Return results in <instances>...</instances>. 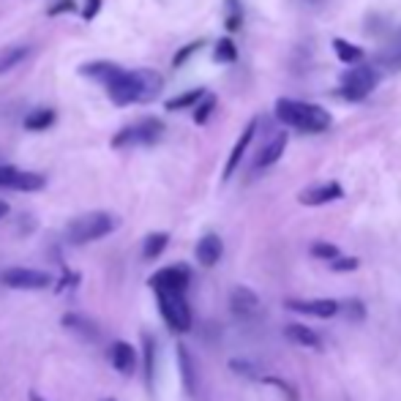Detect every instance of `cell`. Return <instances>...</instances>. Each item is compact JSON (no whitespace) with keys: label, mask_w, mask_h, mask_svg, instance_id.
Masks as SVG:
<instances>
[{"label":"cell","mask_w":401,"mask_h":401,"mask_svg":"<svg viewBox=\"0 0 401 401\" xmlns=\"http://www.w3.org/2000/svg\"><path fill=\"white\" fill-rule=\"evenodd\" d=\"M17 167L11 164H0V189H14V180H17Z\"/></svg>","instance_id":"29"},{"label":"cell","mask_w":401,"mask_h":401,"mask_svg":"<svg viewBox=\"0 0 401 401\" xmlns=\"http://www.w3.org/2000/svg\"><path fill=\"white\" fill-rule=\"evenodd\" d=\"M241 14H229L227 17V31H238V28H241Z\"/></svg>","instance_id":"35"},{"label":"cell","mask_w":401,"mask_h":401,"mask_svg":"<svg viewBox=\"0 0 401 401\" xmlns=\"http://www.w3.org/2000/svg\"><path fill=\"white\" fill-rule=\"evenodd\" d=\"M63 328H69V331H74L77 336L87 339V341H96V339H99V328H96L90 319H85V317H79V314L63 317Z\"/></svg>","instance_id":"19"},{"label":"cell","mask_w":401,"mask_h":401,"mask_svg":"<svg viewBox=\"0 0 401 401\" xmlns=\"http://www.w3.org/2000/svg\"><path fill=\"white\" fill-rule=\"evenodd\" d=\"M28 47H22V44H14V47H3L0 50V74H9L11 69H17L19 63L28 57Z\"/></svg>","instance_id":"20"},{"label":"cell","mask_w":401,"mask_h":401,"mask_svg":"<svg viewBox=\"0 0 401 401\" xmlns=\"http://www.w3.org/2000/svg\"><path fill=\"white\" fill-rule=\"evenodd\" d=\"M153 374H156V341L145 333V380L153 385Z\"/></svg>","instance_id":"26"},{"label":"cell","mask_w":401,"mask_h":401,"mask_svg":"<svg viewBox=\"0 0 401 401\" xmlns=\"http://www.w3.org/2000/svg\"><path fill=\"white\" fill-rule=\"evenodd\" d=\"M177 366H180V377H183V388L186 393H197V371H194V361L189 355V349L183 344H177Z\"/></svg>","instance_id":"18"},{"label":"cell","mask_w":401,"mask_h":401,"mask_svg":"<svg viewBox=\"0 0 401 401\" xmlns=\"http://www.w3.org/2000/svg\"><path fill=\"white\" fill-rule=\"evenodd\" d=\"M284 148H287V134L281 131V134H276L273 140L262 148L257 161H254V167H257V170H268V167H273V164L284 156Z\"/></svg>","instance_id":"15"},{"label":"cell","mask_w":401,"mask_h":401,"mask_svg":"<svg viewBox=\"0 0 401 401\" xmlns=\"http://www.w3.org/2000/svg\"><path fill=\"white\" fill-rule=\"evenodd\" d=\"M109 355H112V366L118 368L121 374H134V368H137V349L131 347L128 341H115Z\"/></svg>","instance_id":"14"},{"label":"cell","mask_w":401,"mask_h":401,"mask_svg":"<svg viewBox=\"0 0 401 401\" xmlns=\"http://www.w3.org/2000/svg\"><path fill=\"white\" fill-rule=\"evenodd\" d=\"M341 254V248L339 246H333V243H325V241H317V243H312V257L314 260H336Z\"/></svg>","instance_id":"28"},{"label":"cell","mask_w":401,"mask_h":401,"mask_svg":"<svg viewBox=\"0 0 401 401\" xmlns=\"http://www.w3.org/2000/svg\"><path fill=\"white\" fill-rule=\"evenodd\" d=\"M213 109H216V96H202L197 106H194V123L197 126H205L208 118L213 115Z\"/></svg>","instance_id":"27"},{"label":"cell","mask_w":401,"mask_h":401,"mask_svg":"<svg viewBox=\"0 0 401 401\" xmlns=\"http://www.w3.org/2000/svg\"><path fill=\"white\" fill-rule=\"evenodd\" d=\"M31 401H41V399H38V396H31Z\"/></svg>","instance_id":"37"},{"label":"cell","mask_w":401,"mask_h":401,"mask_svg":"<svg viewBox=\"0 0 401 401\" xmlns=\"http://www.w3.org/2000/svg\"><path fill=\"white\" fill-rule=\"evenodd\" d=\"M104 87L112 104H148L161 93L164 79L153 69H121Z\"/></svg>","instance_id":"1"},{"label":"cell","mask_w":401,"mask_h":401,"mask_svg":"<svg viewBox=\"0 0 401 401\" xmlns=\"http://www.w3.org/2000/svg\"><path fill=\"white\" fill-rule=\"evenodd\" d=\"M213 60H216V63H235V60H238V50H235V44H232V38H221V41L216 44Z\"/></svg>","instance_id":"25"},{"label":"cell","mask_w":401,"mask_h":401,"mask_svg":"<svg viewBox=\"0 0 401 401\" xmlns=\"http://www.w3.org/2000/svg\"><path fill=\"white\" fill-rule=\"evenodd\" d=\"M101 3H104V0H85V6H82V19H85V22H93V19L99 17V11H101Z\"/></svg>","instance_id":"33"},{"label":"cell","mask_w":401,"mask_h":401,"mask_svg":"<svg viewBox=\"0 0 401 401\" xmlns=\"http://www.w3.org/2000/svg\"><path fill=\"white\" fill-rule=\"evenodd\" d=\"M6 213H9V205L0 199V219H6Z\"/></svg>","instance_id":"36"},{"label":"cell","mask_w":401,"mask_h":401,"mask_svg":"<svg viewBox=\"0 0 401 401\" xmlns=\"http://www.w3.org/2000/svg\"><path fill=\"white\" fill-rule=\"evenodd\" d=\"M221 254H224V243H221L219 235L208 232L205 238H199V243H197V262L202 268H213L216 262L221 260Z\"/></svg>","instance_id":"13"},{"label":"cell","mask_w":401,"mask_h":401,"mask_svg":"<svg viewBox=\"0 0 401 401\" xmlns=\"http://www.w3.org/2000/svg\"><path fill=\"white\" fill-rule=\"evenodd\" d=\"M333 53H336V57H339L341 63H358V60L363 57V50L355 47L347 38H333Z\"/></svg>","instance_id":"23"},{"label":"cell","mask_w":401,"mask_h":401,"mask_svg":"<svg viewBox=\"0 0 401 401\" xmlns=\"http://www.w3.org/2000/svg\"><path fill=\"white\" fill-rule=\"evenodd\" d=\"M199 47H202V41H192V44H186V47H183V50H180V53L172 57L175 69H180V66H183V63H186V60H189V57H192V55L199 50Z\"/></svg>","instance_id":"30"},{"label":"cell","mask_w":401,"mask_h":401,"mask_svg":"<svg viewBox=\"0 0 401 401\" xmlns=\"http://www.w3.org/2000/svg\"><path fill=\"white\" fill-rule=\"evenodd\" d=\"M290 312H297V314H312L319 317V319H328V317H336L341 312V306L336 300H287L284 303Z\"/></svg>","instance_id":"10"},{"label":"cell","mask_w":401,"mask_h":401,"mask_svg":"<svg viewBox=\"0 0 401 401\" xmlns=\"http://www.w3.org/2000/svg\"><path fill=\"white\" fill-rule=\"evenodd\" d=\"M205 96V90L202 87H194V90H186V93H180V96H175V99H170L167 101V112H180V109H189V106H194L199 99Z\"/></svg>","instance_id":"24"},{"label":"cell","mask_w":401,"mask_h":401,"mask_svg":"<svg viewBox=\"0 0 401 401\" xmlns=\"http://www.w3.org/2000/svg\"><path fill=\"white\" fill-rule=\"evenodd\" d=\"M0 281L11 290H44L53 284V276L47 270H35V268H9L0 273Z\"/></svg>","instance_id":"7"},{"label":"cell","mask_w":401,"mask_h":401,"mask_svg":"<svg viewBox=\"0 0 401 401\" xmlns=\"http://www.w3.org/2000/svg\"><path fill=\"white\" fill-rule=\"evenodd\" d=\"M115 227H118V219L112 213L93 210V213H85V216H79V219L71 221L69 227H66V241L74 246L93 243V241L106 238Z\"/></svg>","instance_id":"3"},{"label":"cell","mask_w":401,"mask_h":401,"mask_svg":"<svg viewBox=\"0 0 401 401\" xmlns=\"http://www.w3.org/2000/svg\"><path fill=\"white\" fill-rule=\"evenodd\" d=\"M229 368H235V371H241V374H254V368L246 366V361H229Z\"/></svg>","instance_id":"34"},{"label":"cell","mask_w":401,"mask_h":401,"mask_svg":"<svg viewBox=\"0 0 401 401\" xmlns=\"http://www.w3.org/2000/svg\"><path fill=\"white\" fill-rule=\"evenodd\" d=\"M331 268L336 270V273H347V270H355L358 268V260L355 257H336V260H331Z\"/></svg>","instance_id":"31"},{"label":"cell","mask_w":401,"mask_h":401,"mask_svg":"<svg viewBox=\"0 0 401 401\" xmlns=\"http://www.w3.org/2000/svg\"><path fill=\"white\" fill-rule=\"evenodd\" d=\"M101 401H115V399H101Z\"/></svg>","instance_id":"38"},{"label":"cell","mask_w":401,"mask_h":401,"mask_svg":"<svg viewBox=\"0 0 401 401\" xmlns=\"http://www.w3.org/2000/svg\"><path fill=\"white\" fill-rule=\"evenodd\" d=\"M284 336H287L292 344H297V347H306V349H319V347H322V339H319V336H317L312 328H306V325H297V322L287 325V328H284Z\"/></svg>","instance_id":"16"},{"label":"cell","mask_w":401,"mask_h":401,"mask_svg":"<svg viewBox=\"0 0 401 401\" xmlns=\"http://www.w3.org/2000/svg\"><path fill=\"white\" fill-rule=\"evenodd\" d=\"M164 134V123L158 118H142V121L131 123L121 128L112 137V148H140V145H156Z\"/></svg>","instance_id":"5"},{"label":"cell","mask_w":401,"mask_h":401,"mask_svg":"<svg viewBox=\"0 0 401 401\" xmlns=\"http://www.w3.org/2000/svg\"><path fill=\"white\" fill-rule=\"evenodd\" d=\"M170 243V235L167 232H150L148 238H145V243H142V257L145 260H156L164 254V248Z\"/></svg>","instance_id":"21"},{"label":"cell","mask_w":401,"mask_h":401,"mask_svg":"<svg viewBox=\"0 0 401 401\" xmlns=\"http://www.w3.org/2000/svg\"><path fill=\"white\" fill-rule=\"evenodd\" d=\"M344 197L341 183H322V186H309L297 194V202L306 205V208H319V205H328Z\"/></svg>","instance_id":"9"},{"label":"cell","mask_w":401,"mask_h":401,"mask_svg":"<svg viewBox=\"0 0 401 401\" xmlns=\"http://www.w3.org/2000/svg\"><path fill=\"white\" fill-rule=\"evenodd\" d=\"M189 281H192V273H189L186 265H170V268H161L156 276L150 279V287H153V292H158V290L186 292Z\"/></svg>","instance_id":"8"},{"label":"cell","mask_w":401,"mask_h":401,"mask_svg":"<svg viewBox=\"0 0 401 401\" xmlns=\"http://www.w3.org/2000/svg\"><path fill=\"white\" fill-rule=\"evenodd\" d=\"M254 134H257V121H251L248 126L243 128V134L238 137V142H235V148L229 150V158H227V164H224V180H229L232 177V172L238 170V164H241V158H243V153L248 150V145H251V140H254Z\"/></svg>","instance_id":"12"},{"label":"cell","mask_w":401,"mask_h":401,"mask_svg":"<svg viewBox=\"0 0 401 401\" xmlns=\"http://www.w3.org/2000/svg\"><path fill=\"white\" fill-rule=\"evenodd\" d=\"M158 312L164 317L167 328L175 333L192 331V309L186 303V292H170V290H158Z\"/></svg>","instance_id":"4"},{"label":"cell","mask_w":401,"mask_h":401,"mask_svg":"<svg viewBox=\"0 0 401 401\" xmlns=\"http://www.w3.org/2000/svg\"><path fill=\"white\" fill-rule=\"evenodd\" d=\"M121 69L123 66L112 63V60H93V63H85V66L79 69V74H82V77H90V79H99L101 85H106Z\"/></svg>","instance_id":"17"},{"label":"cell","mask_w":401,"mask_h":401,"mask_svg":"<svg viewBox=\"0 0 401 401\" xmlns=\"http://www.w3.org/2000/svg\"><path fill=\"white\" fill-rule=\"evenodd\" d=\"M276 118L297 128V131H309V134H322L333 123L328 109L309 104V101H297V99H279L276 101Z\"/></svg>","instance_id":"2"},{"label":"cell","mask_w":401,"mask_h":401,"mask_svg":"<svg viewBox=\"0 0 401 401\" xmlns=\"http://www.w3.org/2000/svg\"><path fill=\"white\" fill-rule=\"evenodd\" d=\"M55 123V109H33V112H28V118H25V128L28 131H47L50 126Z\"/></svg>","instance_id":"22"},{"label":"cell","mask_w":401,"mask_h":401,"mask_svg":"<svg viewBox=\"0 0 401 401\" xmlns=\"http://www.w3.org/2000/svg\"><path fill=\"white\" fill-rule=\"evenodd\" d=\"M229 309H232V314L235 317H251L257 309H260V297L254 290H248V287H235L232 290V295H229Z\"/></svg>","instance_id":"11"},{"label":"cell","mask_w":401,"mask_h":401,"mask_svg":"<svg viewBox=\"0 0 401 401\" xmlns=\"http://www.w3.org/2000/svg\"><path fill=\"white\" fill-rule=\"evenodd\" d=\"M377 82H380V74L371 69V66H358V69L347 71L341 96L349 99V101H361V99H366L368 93L377 87Z\"/></svg>","instance_id":"6"},{"label":"cell","mask_w":401,"mask_h":401,"mask_svg":"<svg viewBox=\"0 0 401 401\" xmlns=\"http://www.w3.org/2000/svg\"><path fill=\"white\" fill-rule=\"evenodd\" d=\"M71 11H77V3H74V0H57L55 6L47 9V14H50V17H57V14H71Z\"/></svg>","instance_id":"32"}]
</instances>
